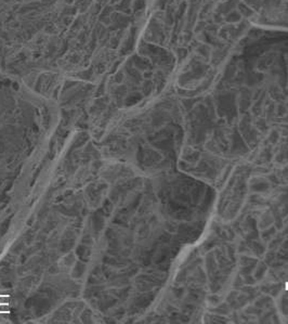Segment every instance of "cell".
<instances>
[{
  "label": "cell",
  "instance_id": "2",
  "mask_svg": "<svg viewBox=\"0 0 288 324\" xmlns=\"http://www.w3.org/2000/svg\"><path fill=\"white\" fill-rule=\"evenodd\" d=\"M9 296H0V304H9Z\"/></svg>",
  "mask_w": 288,
  "mask_h": 324
},
{
  "label": "cell",
  "instance_id": "1",
  "mask_svg": "<svg viewBox=\"0 0 288 324\" xmlns=\"http://www.w3.org/2000/svg\"><path fill=\"white\" fill-rule=\"evenodd\" d=\"M9 312V307L7 304H0V313H7Z\"/></svg>",
  "mask_w": 288,
  "mask_h": 324
}]
</instances>
